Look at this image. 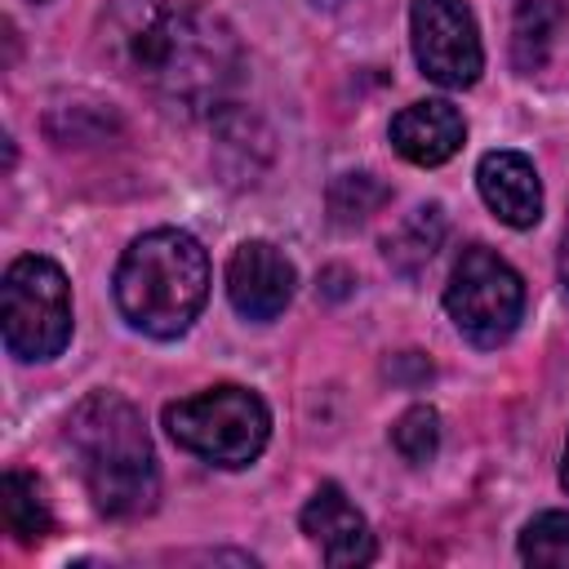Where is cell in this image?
I'll return each instance as SVG.
<instances>
[{"label":"cell","instance_id":"277c9868","mask_svg":"<svg viewBox=\"0 0 569 569\" xmlns=\"http://www.w3.org/2000/svg\"><path fill=\"white\" fill-rule=\"evenodd\" d=\"M164 431L213 467H249L271 440V413L258 391L222 382L164 405Z\"/></svg>","mask_w":569,"mask_h":569},{"label":"cell","instance_id":"6da1fadb","mask_svg":"<svg viewBox=\"0 0 569 569\" xmlns=\"http://www.w3.org/2000/svg\"><path fill=\"white\" fill-rule=\"evenodd\" d=\"M98 40L124 80L182 116L218 111L244 67L236 31L191 0H111Z\"/></svg>","mask_w":569,"mask_h":569},{"label":"cell","instance_id":"2e32d148","mask_svg":"<svg viewBox=\"0 0 569 569\" xmlns=\"http://www.w3.org/2000/svg\"><path fill=\"white\" fill-rule=\"evenodd\" d=\"M520 560L525 565H551L569 569V511H542L520 533Z\"/></svg>","mask_w":569,"mask_h":569},{"label":"cell","instance_id":"52a82bcc","mask_svg":"<svg viewBox=\"0 0 569 569\" xmlns=\"http://www.w3.org/2000/svg\"><path fill=\"white\" fill-rule=\"evenodd\" d=\"M409 40L422 76L440 89H467L485 71V44L467 0H413Z\"/></svg>","mask_w":569,"mask_h":569},{"label":"cell","instance_id":"9a60e30c","mask_svg":"<svg viewBox=\"0 0 569 569\" xmlns=\"http://www.w3.org/2000/svg\"><path fill=\"white\" fill-rule=\"evenodd\" d=\"M387 200H391V187L378 182L373 173H342V178H333V187H329V213H333V222H342V227L365 222V218L378 213Z\"/></svg>","mask_w":569,"mask_h":569},{"label":"cell","instance_id":"5b68a950","mask_svg":"<svg viewBox=\"0 0 569 569\" xmlns=\"http://www.w3.org/2000/svg\"><path fill=\"white\" fill-rule=\"evenodd\" d=\"M0 329L13 360H53L71 342V284L53 258L9 262L0 284Z\"/></svg>","mask_w":569,"mask_h":569},{"label":"cell","instance_id":"4fadbf2b","mask_svg":"<svg viewBox=\"0 0 569 569\" xmlns=\"http://www.w3.org/2000/svg\"><path fill=\"white\" fill-rule=\"evenodd\" d=\"M560 27H565V0H516V13H511V67L520 76L542 71Z\"/></svg>","mask_w":569,"mask_h":569},{"label":"cell","instance_id":"30bf717a","mask_svg":"<svg viewBox=\"0 0 569 569\" xmlns=\"http://www.w3.org/2000/svg\"><path fill=\"white\" fill-rule=\"evenodd\" d=\"M476 187L493 218L516 231H529L542 218V182L533 160L520 151H485L476 164Z\"/></svg>","mask_w":569,"mask_h":569},{"label":"cell","instance_id":"7c38bea8","mask_svg":"<svg viewBox=\"0 0 569 569\" xmlns=\"http://www.w3.org/2000/svg\"><path fill=\"white\" fill-rule=\"evenodd\" d=\"M0 520H4V533L22 547L44 542L49 529H53V511L44 502V489L22 467H9L4 480H0Z\"/></svg>","mask_w":569,"mask_h":569},{"label":"cell","instance_id":"d6986e66","mask_svg":"<svg viewBox=\"0 0 569 569\" xmlns=\"http://www.w3.org/2000/svg\"><path fill=\"white\" fill-rule=\"evenodd\" d=\"M560 489L569 493V440H565V458H560Z\"/></svg>","mask_w":569,"mask_h":569},{"label":"cell","instance_id":"ac0fdd59","mask_svg":"<svg viewBox=\"0 0 569 569\" xmlns=\"http://www.w3.org/2000/svg\"><path fill=\"white\" fill-rule=\"evenodd\" d=\"M556 271H560V289L569 298V218H565V231H560V258H556Z\"/></svg>","mask_w":569,"mask_h":569},{"label":"cell","instance_id":"5bb4252c","mask_svg":"<svg viewBox=\"0 0 569 569\" xmlns=\"http://www.w3.org/2000/svg\"><path fill=\"white\" fill-rule=\"evenodd\" d=\"M445 240V209L440 204H418L413 213H405L387 236H382V253L400 276H418L436 249Z\"/></svg>","mask_w":569,"mask_h":569},{"label":"cell","instance_id":"7a4b0ae2","mask_svg":"<svg viewBox=\"0 0 569 569\" xmlns=\"http://www.w3.org/2000/svg\"><path fill=\"white\" fill-rule=\"evenodd\" d=\"M67 445L80 467V480L102 516L138 520L160 498L156 449L142 427V413L116 391H89L67 413Z\"/></svg>","mask_w":569,"mask_h":569},{"label":"cell","instance_id":"8992f818","mask_svg":"<svg viewBox=\"0 0 569 569\" xmlns=\"http://www.w3.org/2000/svg\"><path fill=\"white\" fill-rule=\"evenodd\" d=\"M445 311L471 347H502L525 316V280L489 244H467L449 271Z\"/></svg>","mask_w":569,"mask_h":569},{"label":"cell","instance_id":"8fae6325","mask_svg":"<svg viewBox=\"0 0 569 569\" xmlns=\"http://www.w3.org/2000/svg\"><path fill=\"white\" fill-rule=\"evenodd\" d=\"M387 133H391V147H396L409 164L431 169V164H445V160L462 147L467 120H462V111H458L453 102L427 98V102H409L405 111H396Z\"/></svg>","mask_w":569,"mask_h":569},{"label":"cell","instance_id":"ba28073f","mask_svg":"<svg viewBox=\"0 0 569 569\" xmlns=\"http://www.w3.org/2000/svg\"><path fill=\"white\" fill-rule=\"evenodd\" d=\"M298 271L271 240H244L227 262V298L244 320H276L293 298Z\"/></svg>","mask_w":569,"mask_h":569},{"label":"cell","instance_id":"e0dca14e","mask_svg":"<svg viewBox=\"0 0 569 569\" xmlns=\"http://www.w3.org/2000/svg\"><path fill=\"white\" fill-rule=\"evenodd\" d=\"M391 445L409 467L431 462L440 449V413L431 405H409L391 427Z\"/></svg>","mask_w":569,"mask_h":569},{"label":"cell","instance_id":"3957f363","mask_svg":"<svg viewBox=\"0 0 569 569\" xmlns=\"http://www.w3.org/2000/svg\"><path fill=\"white\" fill-rule=\"evenodd\" d=\"M204 298H209V253L191 231L156 227L138 236L116 267V307L133 329L151 338L187 333Z\"/></svg>","mask_w":569,"mask_h":569},{"label":"cell","instance_id":"9c48e42d","mask_svg":"<svg viewBox=\"0 0 569 569\" xmlns=\"http://www.w3.org/2000/svg\"><path fill=\"white\" fill-rule=\"evenodd\" d=\"M302 533L320 547V556L329 565H369L378 556L373 533H369V520L356 511V502L333 480H325L307 498V507H302Z\"/></svg>","mask_w":569,"mask_h":569}]
</instances>
